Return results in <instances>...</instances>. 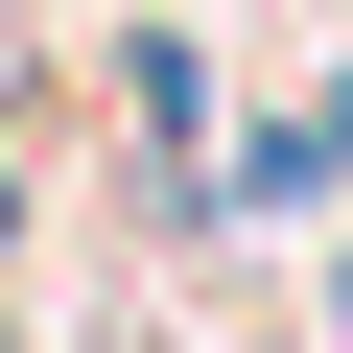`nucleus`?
Instances as JSON below:
<instances>
[{
	"label": "nucleus",
	"mask_w": 353,
	"mask_h": 353,
	"mask_svg": "<svg viewBox=\"0 0 353 353\" xmlns=\"http://www.w3.org/2000/svg\"><path fill=\"white\" fill-rule=\"evenodd\" d=\"M330 165H353V94H330V118H283V141H259V189H330Z\"/></svg>",
	"instance_id": "1"
}]
</instances>
